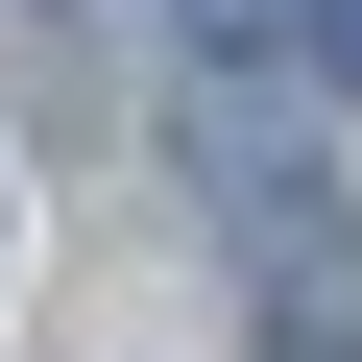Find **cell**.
I'll use <instances>...</instances> for the list:
<instances>
[{
	"label": "cell",
	"instance_id": "1",
	"mask_svg": "<svg viewBox=\"0 0 362 362\" xmlns=\"http://www.w3.org/2000/svg\"><path fill=\"white\" fill-rule=\"evenodd\" d=\"M290 49H314V73H338V97H362V0H290Z\"/></svg>",
	"mask_w": 362,
	"mask_h": 362
},
{
	"label": "cell",
	"instance_id": "2",
	"mask_svg": "<svg viewBox=\"0 0 362 362\" xmlns=\"http://www.w3.org/2000/svg\"><path fill=\"white\" fill-rule=\"evenodd\" d=\"M218 49H290V0H218Z\"/></svg>",
	"mask_w": 362,
	"mask_h": 362
}]
</instances>
